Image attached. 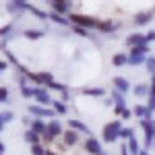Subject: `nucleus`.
Returning a JSON list of instances; mask_svg holds the SVG:
<instances>
[{"mask_svg":"<svg viewBox=\"0 0 155 155\" xmlns=\"http://www.w3.org/2000/svg\"><path fill=\"white\" fill-rule=\"evenodd\" d=\"M68 21H71V25H74V27H83V29H97V23H99V19H95V17H89V15H79V12H71L68 15Z\"/></svg>","mask_w":155,"mask_h":155,"instance_id":"1","label":"nucleus"},{"mask_svg":"<svg viewBox=\"0 0 155 155\" xmlns=\"http://www.w3.org/2000/svg\"><path fill=\"white\" fill-rule=\"evenodd\" d=\"M124 126H122V120H112V122H107L106 126H104V130H101V134H104V141L106 143H116L120 139V130H122Z\"/></svg>","mask_w":155,"mask_h":155,"instance_id":"2","label":"nucleus"},{"mask_svg":"<svg viewBox=\"0 0 155 155\" xmlns=\"http://www.w3.org/2000/svg\"><path fill=\"white\" fill-rule=\"evenodd\" d=\"M147 54H149V46H137V48H130V52H128V64H132V66L145 64Z\"/></svg>","mask_w":155,"mask_h":155,"instance_id":"3","label":"nucleus"},{"mask_svg":"<svg viewBox=\"0 0 155 155\" xmlns=\"http://www.w3.org/2000/svg\"><path fill=\"white\" fill-rule=\"evenodd\" d=\"M27 110H29V114H31L33 118H39V120H44V118L54 120V118H56V112H54L52 107H46V106H37V104H31V106L27 107Z\"/></svg>","mask_w":155,"mask_h":155,"instance_id":"4","label":"nucleus"},{"mask_svg":"<svg viewBox=\"0 0 155 155\" xmlns=\"http://www.w3.org/2000/svg\"><path fill=\"white\" fill-rule=\"evenodd\" d=\"M50 8H52V12H56V15L66 17V15L72 12V2H66V0H52V2H50Z\"/></svg>","mask_w":155,"mask_h":155,"instance_id":"5","label":"nucleus"},{"mask_svg":"<svg viewBox=\"0 0 155 155\" xmlns=\"http://www.w3.org/2000/svg\"><path fill=\"white\" fill-rule=\"evenodd\" d=\"M33 99H37V106H52V95H50L48 87H35V95Z\"/></svg>","mask_w":155,"mask_h":155,"instance_id":"6","label":"nucleus"},{"mask_svg":"<svg viewBox=\"0 0 155 155\" xmlns=\"http://www.w3.org/2000/svg\"><path fill=\"white\" fill-rule=\"evenodd\" d=\"M68 128L74 130V132H79V134H87V139H89V137H93L91 128H89L85 122H81V120H77V118H68Z\"/></svg>","mask_w":155,"mask_h":155,"instance_id":"7","label":"nucleus"},{"mask_svg":"<svg viewBox=\"0 0 155 155\" xmlns=\"http://www.w3.org/2000/svg\"><path fill=\"white\" fill-rule=\"evenodd\" d=\"M85 151L89 155H101L104 153V147H101V141H97L95 137H89L87 141H85Z\"/></svg>","mask_w":155,"mask_h":155,"instance_id":"8","label":"nucleus"},{"mask_svg":"<svg viewBox=\"0 0 155 155\" xmlns=\"http://www.w3.org/2000/svg\"><path fill=\"white\" fill-rule=\"evenodd\" d=\"M112 83H114V87H116V91H120L122 95L124 93H128L132 87H130V81L126 79V77H114L112 79Z\"/></svg>","mask_w":155,"mask_h":155,"instance_id":"9","label":"nucleus"},{"mask_svg":"<svg viewBox=\"0 0 155 155\" xmlns=\"http://www.w3.org/2000/svg\"><path fill=\"white\" fill-rule=\"evenodd\" d=\"M151 110L147 106H143V104H137V106L132 107V116H137L139 120H151Z\"/></svg>","mask_w":155,"mask_h":155,"instance_id":"10","label":"nucleus"},{"mask_svg":"<svg viewBox=\"0 0 155 155\" xmlns=\"http://www.w3.org/2000/svg\"><path fill=\"white\" fill-rule=\"evenodd\" d=\"M62 141H64V145H66V147H74V145L81 141V134L68 128V130H64V132H62Z\"/></svg>","mask_w":155,"mask_h":155,"instance_id":"11","label":"nucleus"},{"mask_svg":"<svg viewBox=\"0 0 155 155\" xmlns=\"http://www.w3.org/2000/svg\"><path fill=\"white\" fill-rule=\"evenodd\" d=\"M46 132H48L50 137H52V139H58V137H62V124H60L58 120L54 118V120H50L48 122V128H46Z\"/></svg>","mask_w":155,"mask_h":155,"instance_id":"12","label":"nucleus"},{"mask_svg":"<svg viewBox=\"0 0 155 155\" xmlns=\"http://www.w3.org/2000/svg\"><path fill=\"white\" fill-rule=\"evenodd\" d=\"M126 41V46L128 48H137V46H147V41H145V35L143 33H130V35L124 39Z\"/></svg>","mask_w":155,"mask_h":155,"instance_id":"13","label":"nucleus"},{"mask_svg":"<svg viewBox=\"0 0 155 155\" xmlns=\"http://www.w3.org/2000/svg\"><path fill=\"white\" fill-rule=\"evenodd\" d=\"M118 27H120V23H114V21L106 19V21H99L97 23V31H101V33H114Z\"/></svg>","mask_w":155,"mask_h":155,"instance_id":"14","label":"nucleus"},{"mask_svg":"<svg viewBox=\"0 0 155 155\" xmlns=\"http://www.w3.org/2000/svg\"><path fill=\"white\" fill-rule=\"evenodd\" d=\"M46 128H48V122H46V120H39V118H33L31 126H29V130H33L35 134H39V137L46 132Z\"/></svg>","mask_w":155,"mask_h":155,"instance_id":"15","label":"nucleus"},{"mask_svg":"<svg viewBox=\"0 0 155 155\" xmlns=\"http://www.w3.org/2000/svg\"><path fill=\"white\" fill-rule=\"evenodd\" d=\"M151 17H153V11L139 12V15L134 17V25H137V27H141V25H147L149 21H151Z\"/></svg>","mask_w":155,"mask_h":155,"instance_id":"16","label":"nucleus"},{"mask_svg":"<svg viewBox=\"0 0 155 155\" xmlns=\"http://www.w3.org/2000/svg\"><path fill=\"white\" fill-rule=\"evenodd\" d=\"M48 21H54L56 25H62V27H68L71 25V21H68V17H62V15H56V12L50 11L48 15Z\"/></svg>","mask_w":155,"mask_h":155,"instance_id":"17","label":"nucleus"},{"mask_svg":"<svg viewBox=\"0 0 155 155\" xmlns=\"http://www.w3.org/2000/svg\"><path fill=\"white\" fill-rule=\"evenodd\" d=\"M132 93H134V97H149L151 95V89H149V85H134Z\"/></svg>","mask_w":155,"mask_h":155,"instance_id":"18","label":"nucleus"},{"mask_svg":"<svg viewBox=\"0 0 155 155\" xmlns=\"http://www.w3.org/2000/svg\"><path fill=\"white\" fill-rule=\"evenodd\" d=\"M23 139L31 145V147H33V145H37V143H41V137H39V134H35L33 130H29V128L23 132Z\"/></svg>","mask_w":155,"mask_h":155,"instance_id":"19","label":"nucleus"},{"mask_svg":"<svg viewBox=\"0 0 155 155\" xmlns=\"http://www.w3.org/2000/svg\"><path fill=\"white\" fill-rule=\"evenodd\" d=\"M81 93H83V95H93V97L106 95V91H104L101 87H83V89H81Z\"/></svg>","mask_w":155,"mask_h":155,"instance_id":"20","label":"nucleus"},{"mask_svg":"<svg viewBox=\"0 0 155 155\" xmlns=\"http://www.w3.org/2000/svg\"><path fill=\"white\" fill-rule=\"evenodd\" d=\"M126 149H128V153H130V155H139V153H141L139 139H137V137H132L130 141H126Z\"/></svg>","mask_w":155,"mask_h":155,"instance_id":"21","label":"nucleus"},{"mask_svg":"<svg viewBox=\"0 0 155 155\" xmlns=\"http://www.w3.org/2000/svg\"><path fill=\"white\" fill-rule=\"evenodd\" d=\"M27 11H29V12H33V15H35L37 19H41V21H48V15H50V12L41 11V8L33 6V4H27Z\"/></svg>","mask_w":155,"mask_h":155,"instance_id":"22","label":"nucleus"},{"mask_svg":"<svg viewBox=\"0 0 155 155\" xmlns=\"http://www.w3.org/2000/svg\"><path fill=\"white\" fill-rule=\"evenodd\" d=\"M23 35L27 37V39H41V37L46 35V33H44L41 29H25Z\"/></svg>","mask_w":155,"mask_h":155,"instance_id":"23","label":"nucleus"},{"mask_svg":"<svg viewBox=\"0 0 155 155\" xmlns=\"http://www.w3.org/2000/svg\"><path fill=\"white\" fill-rule=\"evenodd\" d=\"M19 91L27 99H33V95H35V87H31V85H19Z\"/></svg>","mask_w":155,"mask_h":155,"instance_id":"24","label":"nucleus"},{"mask_svg":"<svg viewBox=\"0 0 155 155\" xmlns=\"http://www.w3.org/2000/svg\"><path fill=\"white\" fill-rule=\"evenodd\" d=\"M112 64H114V66H124V64H128V54H114V56H112Z\"/></svg>","mask_w":155,"mask_h":155,"instance_id":"25","label":"nucleus"},{"mask_svg":"<svg viewBox=\"0 0 155 155\" xmlns=\"http://www.w3.org/2000/svg\"><path fill=\"white\" fill-rule=\"evenodd\" d=\"M52 110H54L56 114H60V116L68 112V107H66V104H62L60 99H52Z\"/></svg>","mask_w":155,"mask_h":155,"instance_id":"26","label":"nucleus"},{"mask_svg":"<svg viewBox=\"0 0 155 155\" xmlns=\"http://www.w3.org/2000/svg\"><path fill=\"white\" fill-rule=\"evenodd\" d=\"M6 8L11 12H23V11H27V2H19V0H17V2H11Z\"/></svg>","mask_w":155,"mask_h":155,"instance_id":"27","label":"nucleus"},{"mask_svg":"<svg viewBox=\"0 0 155 155\" xmlns=\"http://www.w3.org/2000/svg\"><path fill=\"white\" fill-rule=\"evenodd\" d=\"M112 99H114V104H116V106L126 107V99H124V95H122L120 91H116V89H114V91H112Z\"/></svg>","mask_w":155,"mask_h":155,"instance_id":"28","label":"nucleus"},{"mask_svg":"<svg viewBox=\"0 0 155 155\" xmlns=\"http://www.w3.org/2000/svg\"><path fill=\"white\" fill-rule=\"evenodd\" d=\"M132 137H134V130H132L130 126H124V128L120 130V139H122V141H130Z\"/></svg>","mask_w":155,"mask_h":155,"instance_id":"29","label":"nucleus"},{"mask_svg":"<svg viewBox=\"0 0 155 155\" xmlns=\"http://www.w3.org/2000/svg\"><path fill=\"white\" fill-rule=\"evenodd\" d=\"M46 151H48V147L44 143H37L31 147V155H46Z\"/></svg>","mask_w":155,"mask_h":155,"instance_id":"30","label":"nucleus"},{"mask_svg":"<svg viewBox=\"0 0 155 155\" xmlns=\"http://www.w3.org/2000/svg\"><path fill=\"white\" fill-rule=\"evenodd\" d=\"M145 66H147V71L151 72V77L155 74V58L153 56H147V60H145Z\"/></svg>","mask_w":155,"mask_h":155,"instance_id":"31","label":"nucleus"},{"mask_svg":"<svg viewBox=\"0 0 155 155\" xmlns=\"http://www.w3.org/2000/svg\"><path fill=\"white\" fill-rule=\"evenodd\" d=\"M12 118H15V114H12L11 110H6V112H0V120H2V122H11Z\"/></svg>","mask_w":155,"mask_h":155,"instance_id":"32","label":"nucleus"},{"mask_svg":"<svg viewBox=\"0 0 155 155\" xmlns=\"http://www.w3.org/2000/svg\"><path fill=\"white\" fill-rule=\"evenodd\" d=\"M8 97H11V91H8L6 87H0V104H4Z\"/></svg>","mask_w":155,"mask_h":155,"instance_id":"33","label":"nucleus"},{"mask_svg":"<svg viewBox=\"0 0 155 155\" xmlns=\"http://www.w3.org/2000/svg\"><path fill=\"white\" fill-rule=\"evenodd\" d=\"M72 31H74V33H79L81 37H91V35H89V31L83 29V27H74V25H72Z\"/></svg>","mask_w":155,"mask_h":155,"instance_id":"34","label":"nucleus"},{"mask_svg":"<svg viewBox=\"0 0 155 155\" xmlns=\"http://www.w3.org/2000/svg\"><path fill=\"white\" fill-rule=\"evenodd\" d=\"M145 41H147V46H149L151 41H155V31H149V33H145Z\"/></svg>","mask_w":155,"mask_h":155,"instance_id":"35","label":"nucleus"},{"mask_svg":"<svg viewBox=\"0 0 155 155\" xmlns=\"http://www.w3.org/2000/svg\"><path fill=\"white\" fill-rule=\"evenodd\" d=\"M120 116H122V120H128V118H130V116H132V110H128V107H124Z\"/></svg>","mask_w":155,"mask_h":155,"instance_id":"36","label":"nucleus"},{"mask_svg":"<svg viewBox=\"0 0 155 155\" xmlns=\"http://www.w3.org/2000/svg\"><path fill=\"white\" fill-rule=\"evenodd\" d=\"M147 107H149L151 112L155 110V93H151V95H149V104H147Z\"/></svg>","mask_w":155,"mask_h":155,"instance_id":"37","label":"nucleus"},{"mask_svg":"<svg viewBox=\"0 0 155 155\" xmlns=\"http://www.w3.org/2000/svg\"><path fill=\"white\" fill-rule=\"evenodd\" d=\"M11 29H12V25L8 23L6 27H2V29H0V35H4V33H11Z\"/></svg>","mask_w":155,"mask_h":155,"instance_id":"38","label":"nucleus"},{"mask_svg":"<svg viewBox=\"0 0 155 155\" xmlns=\"http://www.w3.org/2000/svg\"><path fill=\"white\" fill-rule=\"evenodd\" d=\"M120 155H130L128 149H126V143H122V147H120Z\"/></svg>","mask_w":155,"mask_h":155,"instance_id":"39","label":"nucleus"},{"mask_svg":"<svg viewBox=\"0 0 155 155\" xmlns=\"http://www.w3.org/2000/svg\"><path fill=\"white\" fill-rule=\"evenodd\" d=\"M149 89H151V93H155V74L151 77V83H149Z\"/></svg>","mask_w":155,"mask_h":155,"instance_id":"40","label":"nucleus"},{"mask_svg":"<svg viewBox=\"0 0 155 155\" xmlns=\"http://www.w3.org/2000/svg\"><path fill=\"white\" fill-rule=\"evenodd\" d=\"M31 122H33V118H23V124H25V126H27V128L31 126Z\"/></svg>","mask_w":155,"mask_h":155,"instance_id":"41","label":"nucleus"},{"mask_svg":"<svg viewBox=\"0 0 155 155\" xmlns=\"http://www.w3.org/2000/svg\"><path fill=\"white\" fill-rule=\"evenodd\" d=\"M4 68H8V64H6V62H0V72L4 71Z\"/></svg>","mask_w":155,"mask_h":155,"instance_id":"42","label":"nucleus"},{"mask_svg":"<svg viewBox=\"0 0 155 155\" xmlns=\"http://www.w3.org/2000/svg\"><path fill=\"white\" fill-rule=\"evenodd\" d=\"M153 128H155V118H153ZM151 149L155 151V132H153V147H151Z\"/></svg>","mask_w":155,"mask_h":155,"instance_id":"43","label":"nucleus"},{"mask_svg":"<svg viewBox=\"0 0 155 155\" xmlns=\"http://www.w3.org/2000/svg\"><path fill=\"white\" fill-rule=\"evenodd\" d=\"M46 155H58V153H56L54 149H48V151H46Z\"/></svg>","mask_w":155,"mask_h":155,"instance_id":"44","label":"nucleus"},{"mask_svg":"<svg viewBox=\"0 0 155 155\" xmlns=\"http://www.w3.org/2000/svg\"><path fill=\"white\" fill-rule=\"evenodd\" d=\"M139 155H149V149H141V153Z\"/></svg>","mask_w":155,"mask_h":155,"instance_id":"45","label":"nucleus"},{"mask_svg":"<svg viewBox=\"0 0 155 155\" xmlns=\"http://www.w3.org/2000/svg\"><path fill=\"white\" fill-rule=\"evenodd\" d=\"M0 155H4V145L0 143Z\"/></svg>","mask_w":155,"mask_h":155,"instance_id":"46","label":"nucleus"},{"mask_svg":"<svg viewBox=\"0 0 155 155\" xmlns=\"http://www.w3.org/2000/svg\"><path fill=\"white\" fill-rule=\"evenodd\" d=\"M2 124H4V122H2V120H0V130H2Z\"/></svg>","mask_w":155,"mask_h":155,"instance_id":"47","label":"nucleus"},{"mask_svg":"<svg viewBox=\"0 0 155 155\" xmlns=\"http://www.w3.org/2000/svg\"><path fill=\"white\" fill-rule=\"evenodd\" d=\"M101 155H106V153H101Z\"/></svg>","mask_w":155,"mask_h":155,"instance_id":"48","label":"nucleus"}]
</instances>
